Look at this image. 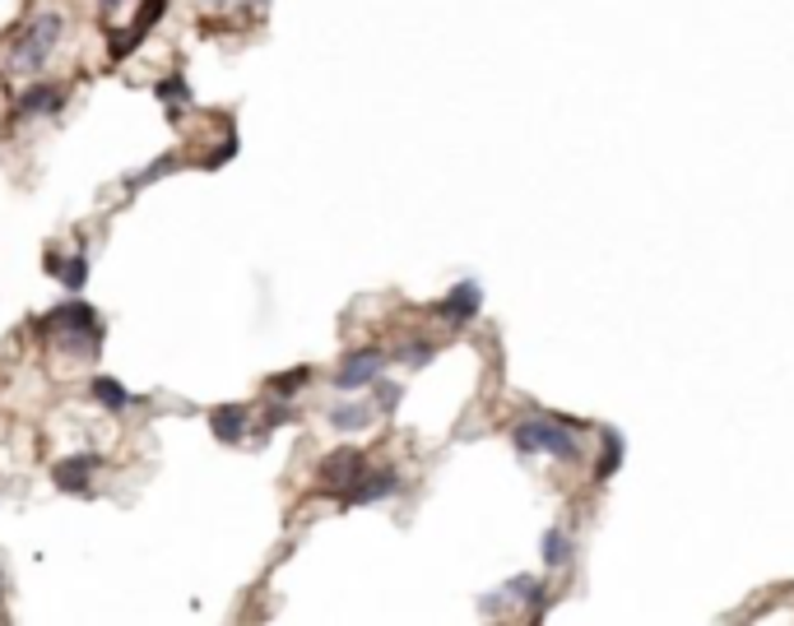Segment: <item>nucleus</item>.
Returning <instances> with one entry per match:
<instances>
[{
	"instance_id": "1",
	"label": "nucleus",
	"mask_w": 794,
	"mask_h": 626,
	"mask_svg": "<svg viewBox=\"0 0 794 626\" xmlns=\"http://www.w3.org/2000/svg\"><path fill=\"white\" fill-rule=\"evenodd\" d=\"M581 423L572 417H525L521 427L511 431V441L521 455H554V460H576L581 441H576Z\"/></svg>"
},
{
	"instance_id": "2",
	"label": "nucleus",
	"mask_w": 794,
	"mask_h": 626,
	"mask_svg": "<svg viewBox=\"0 0 794 626\" xmlns=\"http://www.w3.org/2000/svg\"><path fill=\"white\" fill-rule=\"evenodd\" d=\"M61 33H65V24H61V14H38L24 33H20V42H14V75H38V70L51 61V51H57V42H61Z\"/></svg>"
},
{
	"instance_id": "3",
	"label": "nucleus",
	"mask_w": 794,
	"mask_h": 626,
	"mask_svg": "<svg viewBox=\"0 0 794 626\" xmlns=\"http://www.w3.org/2000/svg\"><path fill=\"white\" fill-rule=\"evenodd\" d=\"M38 329L51 339H65L71 348H75V339H84L94 353L102 348V329H98V316H94L89 302H61L57 311H47V316L38 321Z\"/></svg>"
},
{
	"instance_id": "4",
	"label": "nucleus",
	"mask_w": 794,
	"mask_h": 626,
	"mask_svg": "<svg viewBox=\"0 0 794 626\" xmlns=\"http://www.w3.org/2000/svg\"><path fill=\"white\" fill-rule=\"evenodd\" d=\"M386 372V353L382 348H358V353H349L339 362V372H335V390H344V395H353V390H362V386H372L376 376Z\"/></svg>"
},
{
	"instance_id": "5",
	"label": "nucleus",
	"mask_w": 794,
	"mask_h": 626,
	"mask_svg": "<svg viewBox=\"0 0 794 626\" xmlns=\"http://www.w3.org/2000/svg\"><path fill=\"white\" fill-rule=\"evenodd\" d=\"M362 468H368V455H362V450H353V446H344V450H335V455L321 460V487H325V492H339L344 497L358 483Z\"/></svg>"
},
{
	"instance_id": "6",
	"label": "nucleus",
	"mask_w": 794,
	"mask_h": 626,
	"mask_svg": "<svg viewBox=\"0 0 794 626\" xmlns=\"http://www.w3.org/2000/svg\"><path fill=\"white\" fill-rule=\"evenodd\" d=\"M395 492H400V474L395 468H362L358 483L344 492V501L349 506H376V501H390Z\"/></svg>"
},
{
	"instance_id": "7",
	"label": "nucleus",
	"mask_w": 794,
	"mask_h": 626,
	"mask_svg": "<svg viewBox=\"0 0 794 626\" xmlns=\"http://www.w3.org/2000/svg\"><path fill=\"white\" fill-rule=\"evenodd\" d=\"M61 108H65V89H57V84H47V79H33L28 89L20 93V102H14V116H24V121L57 116Z\"/></svg>"
},
{
	"instance_id": "8",
	"label": "nucleus",
	"mask_w": 794,
	"mask_h": 626,
	"mask_svg": "<svg viewBox=\"0 0 794 626\" xmlns=\"http://www.w3.org/2000/svg\"><path fill=\"white\" fill-rule=\"evenodd\" d=\"M479 306H483V288L474 284V278H464V284H456V288L437 302V316L464 325V321H474V316H479Z\"/></svg>"
},
{
	"instance_id": "9",
	"label": "nucleus",
	"mask_w": 794,
	"mask_h": 626,
	"mask_svg": "<svg viewBox=\"0 0 794 626\" xmlns=\"http://www.w3.org/2000/svg\"><path fill=\"white\" fill-rule=\"evenodd\" d=\"M98 464H102L98 455H71V460H61L57 468H51V478H57L61 492H89V474Z\"/></svg>"
},
{
	"instance_id": "10",
	"label": "nucleus",
	"mask_w": 794,
	"mask_h": 626,
	"mask_svg": "<svg viewBox=\"0 0 794 626\" xmlns=\"http://www.w3.org/2000/svg\"><path fill=\"white\" fill-rule=\"evenodd\" d=\"M623 455H628L623 431L604 427V431H599V464H595V478H599V483H604V478H613L618 468H623Z\"/></svg>"
},
{
	"instance_id": "11",
	"label": "nucleus",
	"mask_w": 794,
	"mask_h": 626,
	"mask_svg": "<svg viewBox=\"0 0 794 626\" xmlns=\"http://www.w3.org/2000/svg\"><path fill=\"white\" fill-rule=\"evenodd\" d=\"M47 274H51V278H61V284L71 288V292H79V288H84V278H89V260H84V255L61 260L57 251H47Z\"/></svg>"
},
{
	"instance_id": "12",
	"label": "nucleus",
	"mask_w": 794,
	"mask_h": 626,
	"mask_svg": "<svg viewBox=\"0 0 794 626\" xmlns=\"http://www.w3.org/2000/svg\"><path fill=\"white\" fill-rule=\"evenodd\" d=\"M210 427H214L219 441H241V437H247V409H237V404L219 409V413L210 417Z\"/></svg>"
},
{
	"instance_id": "13",
	"label": "nucleus",
	"mask_w": 794,
	"mask_h": 626,
	"mask_svg": "<svg viewBox=\"0 0 794 626\" xmlns=\"http://www.w3.org/2000/svg\"><path fill=\"white\" fill-rule=\"evenodd\" d=\"M372 404H335L331 409V427H339V431H362V427H372Z\"/></svg>"
},
{
	"instance_id": "14",
	"label": "nucleus",
	"mask_w": 794,
	"mask_h": 626,
	"mask_svg": "<svg viewBox=\"0 0 794 626\" xmlns=\"http://www.w3.org/2000/svg\"><path fill=\"white\" fill-rule=\"evenodd\" d=\"M539 552H544V566H567V556H572V538L562 529H548L539 538Z\"/></svg>"
},
{
	"instance_id": "15",
	"label": "nucleus",
	"mask_w": 794,
	"mask_h": 626,
	"mask_svg": "<svg viewBox=\"0 0 794 626\" xmlns=\"http://www.w3.org/2000/svg\"><path fill=\"white\" fill-rule=\"evenodd\" d=\"M94 399H98V404H102V409H112V413H121V409H126V404H131V395H126V390H121V386H116V380H108V376H98V380H94Z\"/></svg>"
},
{
	"instance_id": "16",
	"label": "nucleus",
	"mask_w": 794,
	"mask_h": 626,
	"mask_svg": "<svg viewBox=\"0 0 794 626\" xmlns=\"http://www.w3.org/2000/svg\"><path fill=\"white\" fill-rule=\"evenodd\" d=\"M395 404H400V386H390V380L376 376L372 380V409L376 413H395Z\"/></svg>"
},
{
	"instance_id": "17",
	"label": "nucleus",
	"mask_w": 794,
	"mask_h": 626,
	"mask_svg": "<svg viewBox=\"0 0 794 626\" xmlns=\"http://www.w3.org/2000/svg\"><path fill=\"white\" fill-rule=\"evenodd\" d=\"M433 353H437L433 343H405V348H400V353H395V358H400L405 367H423V362H433Z\"/></svg>"
},
{
	"instance_id": "18",
	"label": "nucleus",
	"mask_w": 794,
	"mask_h": 626,
	"mask_svg": "<svg viewBox=\"0 0 794 626\" xmlns=\"http://www.w3.org/2000/svg\"><path fill=\"white\" fill-rule=\"evenodd\" d=\"M153 93H159L163 102H186V108H191V89H186V79H177V75H172V79H163Z\"/></svg>"
},
{
	"instance_id": "19",
	"label": "nucleus",
	"mask_w": 794,
	"mask_h": 626,
	"mask_svg": "<svg viewBox=\"0 0 794 626\" xmlns=\"http://www.w3.org/2000/svg\"><path fill=\"white\" fill-rule=\"evenodd\" d=\"M172 167H177V163H172V159H159V163H153V167H145V172H135V177H131V186H145V181H159V177H168V172H172Z\"/></svg>"
},
{
	"instance_id": "20",
	"label": "nucleus",
	"mask_w": 794,
	"mask_h": 626,
	"mask_svg": "<svg viewBox=\"0 0 794 626\" xmlns=\"http://www.w3.org/2000/svg\"><path fill=\"white\" fill-rule=\"evenodd\" d=\"M302 380H307V367L284 372V380H274V395H293V390H302Z\"/></svg>"
},
{
	"instance_id": "21",
	"label": "nucleus",
	"mask_w": 794,
	"mask_h": 626,
	"mask_svg": "<svg viewBox=\"0 0 794 626\" xmlns=\"http://www.w3.org/2000/svg\"><path fill=\"white\" fill-rule=\"evenodd\" d=\"M98 5H102V10H116V5H121V0H98Z\"/></svg>"
},
{
	"instance_id": "22",
	"label": "nucleus",
	"mask_w": 794,
	"mask_h": 626,
	"mask_svg": "<svg viewBox=\"0 0 794 626\" xmlns=\"http://www.w3.org/2000/svg\"><path fill=\"white\" fill-rule=\"evenodd\" d=\"M204 5H233V0H204Z\"/></svg>"
},
{
	"instance_id": "23",
	"label": "nucleus",
	"mask_w": 794,
	"mask_h": 626,
	"mask_svg": "<svg viewBox=\"0 0 794 626\" xmlns=\"http://www.w3.org/2000/svg\"><path fill=\"white\" fill-rule=\"evenodd\" d=\"M0 599H5V576H0Z\"/></svg>"
}]
</instances>
